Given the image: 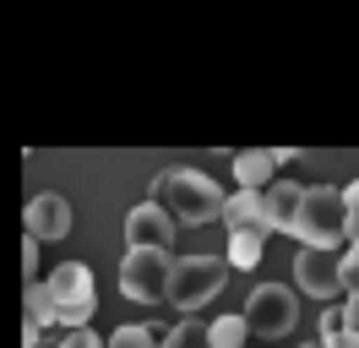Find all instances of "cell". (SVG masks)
Here are the masks:
<instances>
[{
    "mask_svg": "<svg viewBox=\"0 0 359 348\" xmlns=\"http://www.w3.org/2000/svg\"><path fill=\"white\" fill-rule=\"evenodd\" d=\"M22 261H27V283H39V245L22 239Z\"/></svg>",
    "mask_w": 359,
    "mask_h": 348,
    "instance_id": "7402d4cb",
    "label": "cell"
},
{
    "mask_svg": "<svg viewBox=\"0 0 359 348\" xmlns=\"http://www.w3.org/2000/svg\"><path fill=\"white\" fill-rule=\"evenodd\" d=\"M343 332L359 337V294H348V304H343Z\"/></svg>",
    "mask_w": 359,
    "mask_h": 348,
    "instance_id": "44dd1931",
    "label": "cell"
},
{
    "mask_svg": "<svg viewBox=\"0 0 359 348\" xmlns=\"http://www.w3.org/2000/svg\"><path fill=\"white\" fill-rule=\"evenodd\" d=\"M224 283H229L224 256H175V267H169V294H163V300L191 316V310H202L207 300H218Z\"/></svg>",
    "mask_w": 359,
    "mask_h": 348,
    "instance_id": "277c9868",
    "label": "cell"
},
{
    "mask_svg": "<svg viewBox=\"0 0 359 348\" xmlns=\"http://www.w3.org/2000/svg\"><path fill=\"white\" fill-rule=\"evenodd\" d=\"M299 348H321V343H299Z\"/></svg>",
    "mask_w": 359,
    "mask_h": 348,
    "instance_id": "cb8c5ba5",
    "label": "cell"
},
{
    "mask_svg": "<svg viewBox=\"0 0 359 348\" xmlns=\"http://www.w3.org/2000/svg\"><path fill=\"white\" fill-rule=\"evenodd\" d=\"M22 223H27V239H33V245L66 239L71 234V201H66V196H55V191H39L22 207Z\"/></svg>",
    "mask_w": 359,
    "mask_h": 348,
    "instance_id": "ba28073f",
    "label": "cell"
},
{
    "mask_svg": "<svg viewBox=\"0 0 359 348\" xmlns=\"http://www.w3.org/2000/svg\"><path fill=\"white\" fill-rule=\"evenodd\" d=\"M294 283L311 294V300H337L343 294V278H337V256L332 250H305L294 256Z\"/></svg>",
    "mask_w": 359,
    "mask_h": 348,
    "instance_id": "9c48e42d",
    "label": "cell"
},
{
    "mask_svg": "<svg viewBox=\"0 0 359 348\" xmlns=\"http://www.w3.org/2000/svg\"><path fill=\"white\" fill-rule=\"evenodd\" d=\"M245 337H250L245 321H240V316H229V310L207 326V348H245Z\"/></svg>",
    "mask_w": 359,
    "mask_h": 348,
    "instance_id": "5bb4252c",
    "label": "cell"
},
{
    "mask_svg": "<svg viewBox=\"0 0 359 348\" xmlns=\"http://www.w3.org/2000/svg\"><path fill=\"white\" fill-rule=\"evenodd\" d=\"M262 250H267V229H234V234H229V272L256 267Z\"/></svg>",
    "mask_w": 359,
    "mask_h": 348,
    "instance_id": "4fadbf2b",
    "label": "cell"
},
{
    "mask_svg": "<svg viewBox=\"0 0 359 348\" xmlns=\"http://www.w3.org/2000/svg\"><path fill=\"white\" fill-rule=\"evenodd\" d=\"M158 348H207V326L191 321V316H180V321L158 337Z\"/></svg>",
    "mask_w": 359,
    "mask_h": 348,
    "instance_id": "9a60e30c",
    "label": "cell"
},
{
    "mask_svg": "<svg viewBox=\"0 0 359 348\" xmlns=\"http://www.w3.org/2000/svg\"><path fill=\"white\" fill-rule=\"evenodd\" d=\"M224 229L234 234V229H267V218H262V191H234V196H224ZM272 234V229H267Z\"/></svg>",
    "mask_w": 359,
    "mask_h": 348,
    "instance_id": "7c38bea8",
    "label": "cell"
},
{
    "mask_svg": "<svg viewBox=\"0 0 359 348\" xmlns=\"http://www.w3.org/2000/svg\"><path fill=\"white\" fill-rule=\"evenodd\" d=\"M39 288L49 300L55 326H66V332H82L93 321V310H98V283H93L88 261H60L49 278H39Z\"/></svg>",
    "mask_w": 359,
    "mask_h": 348,
    "instance_id": "7a4b0ae2",
    "label": "cell"
},
{
    "mask_svg": "<svg viewBox=\"0 0 359 348\" xmlns=\"http://www.w3.org/2000/svg\"><path fill=\"white\" fill-rule=\"evenodd\" d=\"M289 158H294L289 147H245V152H234V180H240V191H267L272 180L283 174Z\"/></svg>",
    "mask_w": 359,
    "mask_h": 348,
    "instance_id": "30bf717a",
    "label": "cell"
},
{
    "mask_svg": "<svg viewBox=\"0 0 359 348\" xmlns=\"http://www.w3.org/2000/svg\"><path fill=\"white\" fill-rule=\"evenodd\" d=\"M169 267H175V256H163V250H126V261H120V294L136 304H158L169 294Z\"/></svg>",
    "mask_w": 359,
    "mask_h": 348,
    "instance_id": "8992f818",
    "label": "cell"
},
{
    "mask_svg": "<svg viewBox=\"0 0 359 348\" xmlns=\"http://www.w3.org/2000/svg\"><path fill=\"white\" fill-rule=\"evenodd\" d=\"M55 348H104V343H98V332H93V326H82V332H66Z\"/></svg>",
    "mask_w": 359,
    "mask_h": 348,
    "instance_id": "d6986e66",
    "label": "cell"
},
{
    "mask_svg": "<svg viewBox=\"0 0 359 348\" xmlns=\"http://www.w3.org/2000/svg\"><path fill=\"white\" fill-rule=\"evenodd\" d=\"M147 201H158L163 213L175 218V223H185V229H202V223H218V213H224V191H218V180L202 169H163L153 180V196Z\"/></svg>",
    "mask_w": 359,
    "mask_h": 348,
    "instance_id": "6da1fadb",
    "label": "cell"
},
{
    "mask_svg": "<svg viewBox=\"0 0 359 348\" xmlns=\"http://www.w3.org/2000/svg\"><path fill=\"white\" fill-rule=\"evenodd\" d=\"M337 196H343V234L359 239V180H354V185H343Z\"/></svg>",
    "mask_w": 359,
    "mask_h": 348,
    "instance_id": "ac0fdd59",
    "label": "cell"
},
{
    "mask_svg": "<svg viewBox=\"0 0 359 348\" xmlns=\"http://www.w3.org/2000/svg\"><path fill=\"white\" fill-rule=\"evenodd\" d=\"M240 321H245L250 337H289L294 321H299V300L283 283H256L245 310H240Z\"/></svg>",
    "mask_w": 359,
    "mask_h": 348,
    "instance_id": "5b68a950",
    "label": "cell"
},
{
    "mask_svg": "<svg viewBox=\"0 0 359 348\" xmlns=\"http://www.w3.org/2000/svg\"><path fill=\"white\" fill-rule=\"evenodd\" d=\"M294 234H299L305 250H332L337 256V245L348 239L343 234V196H337V185H305Z\"/></svg>",
    "mask_w": 359,
    "mask_h": 348,
    "instance_id": "3957f363",
    "label": "cell"
},
{
    "mask_svg": "<svg viewBox=\"0 0 359 348\" xmlns=\"http://www.w3.org/2000/svg\"><path fill=\"white\" fill-rule=\"evenodd\" d=\"M175 234H180V223L158 201H136L126 213V245L131 250H163V256H175Z\"/></svg>",
    "mask_w": 359,
    "mask_h": 348,
    "instance_id": "52a82bcc",
    "label": "cell"
},
{
    "mask_svg": "<svg viewBox=\"0 0 359 348\" xmlns=\"http://www.w3.org/2000/svg\"><path fill=\"white\" fill-rule=\"evenodd\" d=\"M299 196H305V185H294V180H272L267 191H262V218H267V229H278V234H294Z\"/></svg>",
    "mask_w": 359,
    "mask_h": 348,
    "instance_id": "8fae6325",
    "label": "cell"
},
{
    "mask_svg": "<svg viewBox=\"0 0 359 348\" xmlns=\"http://www.w3.org/2000/svg\"><path fill=\"white\" fill-rule=\"evenodd\" d=\"M337 332H343V304H327V310H321V343L337 337Z\"/></svg>",
    "mask_w": 359,
    "mask_h": 348,
    "instance_id": "ffe728a7",
    "label": "cell"
},
{
    "mask_svg": "<svg viewBox=\"0 0 359 348\" xmlns=\"http://www.w3.org/2000/svg\"><path fill=\"white\" fill-rule=\"evenodd\" d=\"M321 348H359V337H348V332H337V337H327Z\"/></svg>",
    "mask_w": 359,
    "mask_h": 348,
    "instance_id": "603a6c76",
    "label": "cell"
},
{
    "mask_svg": "<svg viewBox=\"0 0 359 348\" xmlns=\"http://www.w3.org/2000/svg\"><path fill=\"white\" fill-rule=\"evenodd\" d=\"M337 278H343L348 294H359V239H348V250L337 256Z\"/></svg>",
    "mask_w": 359,
    "mask_h": 348,
    "instance_id": "e0dca14e",
    "label": "cell"
},
{
    "mask_svg": "<svg viewBox=\"0 0 359 348\" xmlns=\"http://www.w3.org/2000/svg\"><path fill=\"white\" fill-rule=\"evenodd\" d=\"M158 337H163V332H153V326H120L104 348H158Z\"/></svg>",
    "mask_w": 359,
    "mask_h": 348,
    "instance_id": "2e32d148",
    "label": "cell"
}]
</instances>
